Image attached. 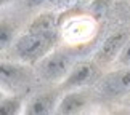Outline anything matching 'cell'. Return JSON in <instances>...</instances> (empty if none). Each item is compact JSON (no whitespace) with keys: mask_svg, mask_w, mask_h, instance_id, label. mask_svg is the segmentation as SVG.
Returning a JSON list of instances; mask_svg holds the SVG:
<instances>
[{"mask_svg":"<svg viewBox=\"0 0 130 115\" xmlns=\"http://www.w3.org/2000/svg\"><path fill=\"white\" fill-rule=\"evenodd\" d=\"M117 62L121 64V66H130V38L125 43V47L122 48L121 54L117 56Z\"/></svg>","mask_w":130,"mask_h":115,"instance_id":"12","label":"cell"},{"mask_svg":"<svg viewBox=\"0 0 130 115\" xmlns=\"http://www.w3.org/2000/svg\"><path fill=\"white\" fill-rule=\"evenodd\" d=\"M53 42H55L53 32H40L27 29V32L23 34L13 43V53L19 61L36 62L50 53Z\"/></svg>","mask_w":130,"mask_h":115,"instance_id":"1","label":"cell"},{"mask_svg":"<svg viewBox=\"0 0 130 115\" xmlns=\"http://www.w3.org/2000/svg\"><path fill=\"white\" fill-rule=\"evenodd\" d=\"M43 2H47V0H27L29 5H40V3H43ZM50 2H52V0H50Z\"/></svg>","mask_w":130,"mask_h":115,"instance_id":"14","label":"cell"},{"mask_svg":"<svg viewBox=\"0 0 130 115\" xmlns=\"http://www.w3.org/2000/svg\"><path fill=\"white\" fill-rule=\"evenodd\" d=\"M21 110V99L14 98V96H8V98H2L0 101V112L3 115H16Z\"/></svg>","mask_w":130,"mask_h":115,"instance_id":"9","label":"cell"},{"mask_svg":"<svg viewBox=\"0 0 130 115\" xmlns=\"http://www.w3.org/2000/svg\"><path fill=\"white\" fill-rule=\"evenodd\" d=\"M0 77H2V85L3 86L13 88V86H19L21 83H24L27 80V72L26 69L21 66H16V64H7L2 62L0 66Z\"/></svg>","mask_w":130,"mask_h":115,"instance_id":"8","label":"cell"},{"mask_svg":"<svg viewBox=\"0 0 130 115\" xmlns=\"http://www.w3.org/2000/svg\"><path fill=\"white\" fill-rule=\"evenodd\" d=\"M96 78V64L90 61H82L77 62L76 66L71 69V72L66 75V78L61 83V89H77L85 85L92 83Z\"/></svg>","mask_w":130,"mask_h":115,"instance_id":"3","label":"cell"},{"mask_svg":"<svg viewBox=\"0 0 130 115\" xmlns=\"http://www.w3.org/2000/svg\"><path fill=\"white\" fill-rule=\"evenodd\" d=\"M11 40H13V27L7 26V22L2 21V31H0V45H2V50L7 48V45L11 43Z\"/></svg>","mask_w":130,"mask_h":115,"instance_id":"11","label":"cell"},{"mask_svg":"<svg viewBox=\"0 0 130 115\" xmlns=\"http://www.w3.org/2000/svg\"><path fill=\"white\" fill-rule=\"evenodd\" d=\"M71 59L64 53H48L37 61V74L39 77L47 82H58L64 80L71 72Z\"/></svg>","mask_w":130,"mask_h":115,"instance_id":"2","label":"cell"},{"mask_svg":"<svg viewBox=\"0 0 130 115\" xmlns=\"http://www.w3.org/2000/svg\"><path fill=\"white\" fill-rule=\"evenodd\" d=\"M31 31H40V32H53L55 29V19L52 14H43L39 16L36 21L31 24Z\"/></svg>","mask_w":130,"mask_h":115,"instance_id":"10","label":"cell"},{"mask_svg":"<svg viewBox=\"0 0 130 115\" xmlns=\"http://www.w3.org/2000/svg\"><path fill=\"white\" fill-rule=\"evenodd\" d=\"M56 96L53 93H42L34 96L31 101L27 102L24 113L27 115H47L52 113L53 110H56Z\"/></svg>","mask_w":130,"mask_h":115,"instance_id":"7","label":"cell"},{"mask_svg":"<svg viewBox=\"0 0 130 115\" xmlns=\"http://www.w3.org/2000/svg\"><path fill=\"white\" fill-rule=\"evenodd\" d=\"M88 104V96L84 91H77V89H71L68 94H64L61 101L56 106V113L61 115H72L79 113L87 107Z\"/></svg>","mask_w":130,"mask_h":115,"instance_id":"6","label":"cell"},{"mask_svg":"<svg viewBox=\"0 0 130 115\" xmlns=\"http://www.w3.org/2000/svg\"><path fill=\"white\" fill-rule=\"evenodd\" d=\"M128 38H130L128 31H117V32L111 34V35H108L96 53V61L104 62V64L111 62L116 56L121 54L122 48L128 42Z\"/></svg>","mask_w":130,"mask_h":115,"instance_id":"5","label":"cell"},{"mask_svg":"<svg viewBox=\"0 0 130 115\" xmlns=\"http://www.w3.org/2000/svg\"><path fill=\"white\" fill-rule=\"evenodd\" d=\"M100 89L108 98H119L130 91V69H121L101 80Z\"/></svg>","mask_w":130,"mask_h":115,"instance_id":"4","label":"cell"},{"mask_svg":"<svg viewBox=\"0 0 130 115\" xmlns=\"http://www.w3.org/2000/svg\"><path fill=\"white\" fill-rule=\"evenodd\" d=\"M52 2L56 5V7H68L71 3H76L77 0H52Z\"/></svg>","mask_w":130,"mask_h":115,"instance_id":"13","label":"cell"}]
</instances>
